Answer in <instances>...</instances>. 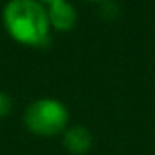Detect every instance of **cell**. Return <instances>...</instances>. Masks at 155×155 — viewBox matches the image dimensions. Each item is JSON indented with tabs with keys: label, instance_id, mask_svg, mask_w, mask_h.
I'll use <instances>...</instances> for the list:
<instances>
[{
	"label": "cell",
	"instance_id": "obj_1",
	"mask_svg": "<svg viewBox=\"0 0 155 155\" xmlns=\"http://www.w3.org/2000/svg\"><path fill=\"white\" fill-rule=\"evenodd\" d=\"M2 26L18 44L44 48L51 40L48 9L38 0H8L2 8Z\"/></svg>",
	"mask_w": 155,
	"mask_h": 155
},
{
	"label": "cell",
	"instance_id": "obj_2",
	"mask_svg": "<svg viewBox=\"0 0 155 155\" xmlns=\"http://www.w3.org/2000/svg\"><path fill=\"white\" fill-rule=\"evenodd\" d=\"M69 124L68 106L53 97H40L24 110V126L37 137L62 135Z\"/></svg>",
	"mask_w": 155,
	"mask_h": 155
},
{
	"label": "cell",
	"instance_id": "obj_3",
	"mask_svg": "<svg viewBox=\"0 0 155 155\" xmlns=\"http://www.w3.org/2000/svg\"><path fill=\"white\" fill-rule=\"evenodd\" d=\"M62 146L71 155H86L93 148V133L82 124L68 126L62 133Z\"/></svg>",
	"mask_w": 155,
	"mask_h": 155
},
{
	"label": "cell",
	"instance_id": "obj_4",
	"mask_svg": "<svg viewBox=\"0 0 155 155\" xmlns=\"http://www.w3.org/2000/svg\"><path fill=\"white\" fill-rule=\"evenodd\" d=\"M46 9H48L49 26L55 31H60V33L71 31L77 26V22H79V13H77L75 6L69 0H60L57 4L48 6Z\"/></svg>",
	"mask_w": 155,
	"mask_h": 155
},
{
	"label": "cell",
	"instance_id": "obj_5",
	"mask_svg": "<svg viewBox=\"0 0 155 155\" xmlns=\"http://www.w3.org/2000/svg\"><path fill=\"white\" fill-rule=\"evenodd\" d=\"M11 108H13L11 97H9L6 91L0 90V119H4L6 115H9V113H11Z\"/></svg>",
	"mask_w": 155,
	"mask_h": 155
},
{
	"label": "cell",
	"instance_id": "obj_6",
	"mask_svg": "<svg viewBox=\"0 0 155 155\" xmlns=\"http://www.w3.org/2000/svg\"><path fill=\"white\" fill-rule=\"evenodd\" d=\"M38 2H40V4H44V6L48 8V6H51V4H57V2H60V0H38Z\"/></svg>",
	"mask_w": 155,
	"mask_h": 155
},
{
	"label": "cell",
	"instance_id": "obj_7",
	"mask_svg": "<svg viewBox=\"0 0 155 155\" xmlns=\"http://www.w3.org/2000/svg\"><path fill=\"white\" fill-rule=\"evenodd\" d=\"M88 2H104V0H88Z\"/></svg>",
	"mask_w": 155,
	"mask_h": 155
}]
</instances>
